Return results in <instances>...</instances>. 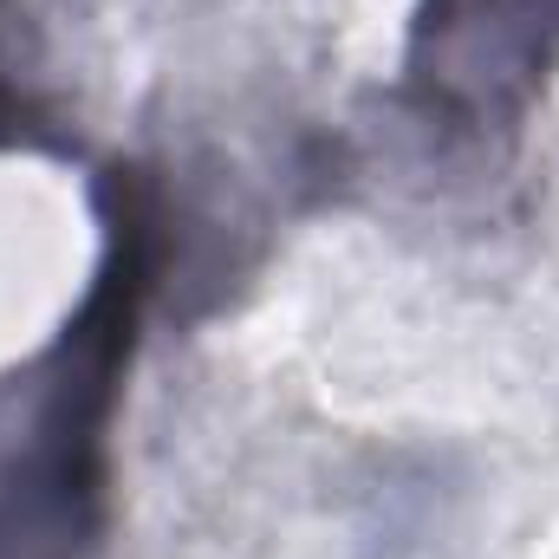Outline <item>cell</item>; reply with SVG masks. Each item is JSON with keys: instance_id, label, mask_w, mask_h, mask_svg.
<instances>
[{"instance_id": "1", "label": "cell", "mask_w": 559, "mask_h": 559, "mask_svg": "<svg viewBox=\"0 0 559 559\" xmlns=\"http://www.w3.org/2000/svg\"><path fill=\"white\" fill-rule=\"evenodd\" d=\"M150 293V209L118 169L105 195V261L79 319L0 378V559H85L105 521V462L124 358Z\"/></svg>"}, {"instance_id": "2", "label": "cell", "mask_w": 559, "mask_h": 559, "mask_svg": "<svg viewBox=\"0 0 559 559\" xmlns=\"http://www.w3.org/2000/svg\"><path fill=\"white\" fill-rule=\"evenodd\" d=\"M559 72V0H417L404 92L455 138H514Z\"/></svg>"}, {"instance_id": "3", "label": "cell", "mask_w": 559, "mask_h": 559, "mask_svg": "<svg viewBox=\"0 0 559 559\" xmlns=\"http://www.w3.org/2000/svg\"><path fill=\"white\" fill-rule=\"evenodd\" d=\"M0 7H7V0H0Z\"/></svg>"}]
</instances>
